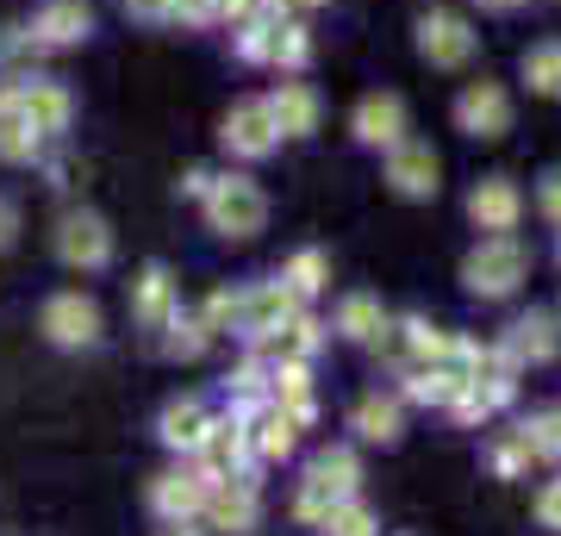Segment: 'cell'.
<instances>
[{
	"mask_svg": "<svg viewBox=\"0 0 561 536\" xmlns=\"http://www.w3.org/2000/svg\"><path fill=\"white\" fill-rule=\"evenodd\" d=\"M456 132H468V138H481V144H500L512 132V88L493 76L468 81L456 94Z\"/></svg>",
	"mask_w": 561,
	"mask_h": 536,
	"instance_id": "cell-6",
	"label": "cell"
},
{
	"mask_svg": "<svg viewBox=\"0 0 561 536\" xmlns=\"http://www.w3.org/2000/svg\"><path fill=\"white\" fill-rule=\"evenodd\" d=\"M238 57L243 62H268V69H306V62H312V32H306L300 20L268 13V20L238 25Z\"/></svg>",
	"mask_w": 561,
	"mask_h": 536,
	"instance_id": "cell-3",
	"label": "cell"
},
{
	"mask_svg": "<svg viewBox=\"0 0 561 536\" xmlns=\"http://www.w3.org/2000/svg\"><path fill=\"white\" fill-rule=\"evenodd\" d=\"M13 238V206H7V199H0V243Z\"/></svg>",
	"mask_w": 561,
	"mask_h": 536,
	"instance_id": "cell-36",
	"label": "cell"
},
{
	"mask_svg": "<svg viewBox=\"0 0 561 536\" xmlns=\"http://www.w3.org/2000/svg\"><path fill=\"white\" fill-rule=\"evenodd\" d=\"M387 187L400 199H431L443 187V157L424 138H400L387 150Z\"/></svg>",
	"mask_w": 561,
	"mask_h": 536,
	"instance_id": "cell-9",
	"label": "cell"
},
{
	"mask_svg": "<svg viewBox=\"0 0 561 536\" xmlns=\"http://www.w3.org/2000/svg\"><path fill=\"white\" fill-rule=\"evenodd\" d=\"M486 13H518V7H530V0H481Z\"/></svg>",
	"mask_w": 561,
	"mask_h": 536,
	"instance_id": "cell-35",
	"label": "cell"
},
{
	"mask_svg": "<svg viewBox=\"0 0 561 536\" xmlns=\"http://www.w3.org/2000/svg\"><path fill=\"white\" fill-rule=\"evenodd\" d=\"M300 312V294L287 287V281H250V287H238V338H268L275 324H287V318Z\"/></svg>",
	"mask_w": 561,
	"mask_h": 536,
	"instance_id": "cell-7",
	"label": "cell"
},
{
	"mask_svg": "<svg viewBox=\"0 0 561 536\" xmlns=\"http://www.w3.org/2000/svg\"><path fill=\"white\" fill-rule=\"evenodd\" d=\"M530 243L518 231H500V238H481L468 256H461V287L474 299H505L518 294L524 281H530Z\"/></svg>",
	"mask_w": 561,
	"mask_h": 536,
	"instance_id": "cell-1",
	"label": "cell"
},
{
	"mask_svg": "<svg viewBox=\"0 0 561 536\" xmlns=\"http://www.w3.org/2000/svg\"><path fill=\"white\" fill-rule=\"evenodd\" d=\"M362 443H400L405 431V394H362L356 412H350Z\"/></svg>",
	"mask_w": 561,
	"mask_h": 536,
	"instance_id": "cell-16",
	"label": "cell"
},
{
	"mask_svg": "<svg viewBox=\"0 0 561 536\" xmlns=\"http://www.w3.org/2000/svg\"><path fill=\"white\" fill-rule=\"evenodd\" d=\"M324 536H375L381 524H375V512L362 505V499H343V505H331V517L319 524Z\"/></svg>",
	"mask_w": 561,
	"mask_h": 536,
	"instance_id": "cell-27",
	"label": "cell"
},
{
	"mask_svg": "<svg viewBox=\"0 0 561 536\" xmlns=\"http://www.w3.org/2000/svg\"><path fill=\"white\" fill-rule=\"evenodd\" d=\"M206 431H213V412H206L201 399H175V406L162 412V443H169V449H201Z\"/></svg>",
	"mask_w": 561,
	"mask_h": 536,
	"instance_id": "cell-22",
	"label": "cell"
},
{
	"mask_svg": "<svg viewBox=\"0 0 561 536\" xmlns=\"http://www.w3.org/2000/svg\"><path fill=\"white\" fill-rule=\"evenodd\" d=\"M38 144H44L38 125H25V119H0V157H7V162H32V157H38Z\"/></svg>",
	"mask_w": 561,
	"mask_h": 536,
	"instance_id": "cell-29",
	"label": "cell"
},
{
	"mask_svg": "<svg viewBox=\"0 0 561 536\" xmlns=\"http://www.w3.org/2000/svg\"><path fill=\"white\" fill-rule=\"evenodd\" d=\"M530 461H537V456H530V443H524V437H512V443H500V449H493V475H505V480H512V475H524Z\"/></svg>",
	"mask_w": 561,
	"mask_h": 536,
	"instance_id": "cell-30",
	"label": "cell"
},
{
	"mask_svg": "<svg viewBox=\"0 0 561 536\" xmlns=\"http://www.w3.org/2000/svg\"><path fill=\"white\" fill-rule=\"evenodd\" d=\"M206 524L213 531H256V480H243V475H219V480H206Z\"/></svg>",
	"mask_w": 561,
	"mask_h": 536,
	"instance_id": "cell-11",
	"label": "cell"
},
{
	"mask_svg": "<svg viewBox=\"0 0 561 536\" xmlns=\"http://www.w3.org/2000/svg\"><path fill=\"white\" fill-rule=\"evenodd\" d=\"M537 213L561 231V169H549V175L537 181Z\"/></svg>",
	"mask_w": 561,
	"mask_h": 536,
	"instance_id": "cell-31",
	"label": "cell"
},
{
	"mask_svg": "<svg viewBox=\"0 0 561 536\" xmlns=\"http://www.w3.org/2000/svg\"><path fill=\"white\" fill-rule=\"evenodd\" d=\"M350 132H356V144H368V150H393V144L405 138V100L393 94V88H375V94H362L356 119H350Z\"/></svg>",
	"mask_w": 561,
	"mask_h": 536,
	"instance_id": "cell-12",
	"label": "cell"
},
{
	"mask_svg": "<svg viewBox=\"0 0 561 536\" xmlns=\"http://www.w3.org/2000/svg\"><path fill=\"white\" fill-rule=\"evenodd\" d=\"M518 81L530 88L537 100H561V38H537L524 44L518 57Z\"/></svg>",
	"mask_w": 561,
	"mask_h": 536,
	"instance_id": "cell-19",
	"label": "cell"
},
{
	"mask_svg": "<svg viewBox=\"0 0 561 536\" xmlns=\"http://www.w3.org/2000/svg\"><path fill=\"white\" fill-rule=\"evenodd\" d=\"M537 524L542 531H561V480H549L537 493Z\"/></svg>",
	"mask_w": 561,
	"mask_h": 536,
	"instance_id": "cell-32",
	"label": "cell"
},
{
	"mask_svg": "<svg viewBox=\"0 0 561 536\" xmlns=\"http://www.w3.org/2000/svg\"><path fill=\"white\" fill-rule=\"evenodd\" d=\"M280 281L294 287L300 299H312L331 281V262H324V250H300V256H287V269H280Z\"/></svg>",
	"mask_w": 561,
	"mask_h": 536,
	"instance_id": "cell-25",
	"label": "cell"
},
{
	"mask_svg": "<svg viewBox=\"0 0 561 536\" xmlns=\"http://www.w3.org/2000/svg\"><path fill=\"white\" fill-rule=\"evenodd\" d=\"M206 225L219 231V238H256L262 225H268V194H262L250 175H213V187H206Z\"/></svg>",
	"mask_w": 561,
	"mask_h": 536,
	"instance_id": "cell-2",
	"label": "cell"
},
{
	"mask_svg": "<svg viewBox=\"0 0 561 536\" xmlns=\"http://www.w3.org/2000/svg\"><path fill=\"white\" fill-rule=\"evenodd\" d=\"M268 113H275V132L280 138H312L319 132V94L306 88V81H280L275 94H268Z\"/></svg>",
	"mask_w": 561,
	"mask_h": 536,
	"instance_id": "cell-15",
	"label": "cell"
},
{
	"mask_svg": "<svg viewBox=\"0 0 561 536\" xmlns=\"http://www.w3.org/2000/svg\"><path fill=\"white\" fill-rule=\"evenodd\" d=\"M32 38L38 44H76L88 38V7L81 0H50L38 13V25H32Z\"/></svg>",
	"mask_w": 561,
	"mask_h": 536,
	"instance_id": "cell-23",
	"label": "cell"
},
{
	"mask_svg": "<svg viewBox=\"0 0 561 536\" xmlns=\"http://www.w3.org/2000/svg\"><path fill=\"white\" fill-rule=\"evenodd\" d=\"M162 536H194V531H187V517H181V524H169V531H162Z\"/></svg>",
	"mask_w": 561,
	"mask_h": 536,
	"instance_id": "cell-37",
	"label": "cell"
},
{
	"mask_svg": "<svg viewBox=\"0 0 561 536\" xmlns=\"http://www.w3.org/2000/svg\"><path fill=\"white\" fill-rule=\"evenodd\" d=\"M481 50V32L461 20L456 7H424L419 13V57L431 69H468Z\"/></svg>",
	"mask_w": 561,
	"mask_h": 536,
	"instance_id": "cell-5",
	"label": "cell"
},
{
	"mask_svg": "<svg viewBox=\"0 0 561 536\" xmlns=\"http://www.w3.org/2000/svg\"><path fill=\"white\" fill-rule=\"evenodd\" d=\"M162 331H169V343H162V350H169L175 362L201 356V350H206V338H213V331H206V318H187V312H175L169 324H162Z\"/></svg>",
	"mask_w": 561,
	"mask_h": 536,
	"instance_id": "cell-26",
	"label": "cell"
},
{
	"mask_svg": "<svg viewBox=\"0 0 561 536\" xmlns=\"http://www.w3.org/2000/svg\"><path fill=\"white\" fill-rule=\"evenodd\" d=\"M131 312H138V324H150V331H162V324L175 318V281H169V269H144L138 294H131Z\"/></svg>",
	"mask_w": 561,
	"mask_h": 536,
	"instance_id": "cell-21",
	"label": "cell"
},
{
	"mask_svg": "<svg viewBox=\"0 0 561 536\" xmlns=\"http://www.w3.org/2000/svg\"><path fill=\"white\" fill-rule=\"evenodd\" d=\"M524 219V187L512 175H481L468 187V225L481 238H500V231H518Z\"/></svg>",
	"mask_w": 561,
	"mask_h": 536,
	"instance_id": "cell-8",
	"label": "cell"
},
{
	"mask_svg": "<svg viewBox=\"0 0 561 536\" xmlns=\"http://www.w3.org/2000/svg\"><path fill=\"white\" fill-rule=\"evenodd\" d=\"M138 20H169V0H131Z\"/></svg>",
	"mask_w": 561,
	"mask_h": 536,
	"instance_id": "cell-34",
	"label": "cell"
},
{
	"mask_svg": "<svg viewBox=\"0 0 561 536\" xmlns=\"http://www.w3.org/2000/svg\"><path fill=\"white\" fill-rule=\"evenodd\" d=\"M381 324H387V312H381V299H375V294H343L337 331L350 343H375V338H381Z\"/></svg>",
	"mask_w": 561,
	"mask_h": 536,
	"instance_id": "cell-24",
	"label": "cell"
},
{
	"mask_svg": "<svg viewBox=\"0 0 561 536\" xmlns=\"http://www.w3.org/2000/svg\"><path fill=\"white\" fill-rule=\"evenodd\" d=\"M512 399H518V375H481V380H468V387H461V399L449 406V412H456L461 424H481V418L505 412Z\"/></svg>",
	"mask_w": 561,
	"mask_h": 536,
	"instance_id": "cell-18",
	"label": "cell"
},
{
	"mask_svg": "<svg viewBox=\"0 0 561 536\" xmlns=\"http://www.w3.org/2000/svg\"><path fill=\"white\" fill-rule=\"evenodd\" d=\"M280 144V132H275V113H268V100H238L231 113H225V150L231 157H268Z\"/></svg>",
	"mask_w": 561,
	"mask_h": 536,
	"instance_id": "cell-13",
	"label": "cell"
},
{
	"mask_svg": "<svg viewBox=\"0 0 561 536\" xmlns=\"http://www.w3.org/2000/svg\"><path fill=\"white\" fill-rule=\"evenodd\" d=\"M556 318H561V312H556Z\"/></svg>",
	"mask_w": 561,
	"mask_h": 536,
	"instance_id": "cell-38",
	"label": "cell"
},
{
	"mask_svg": "<svg viewBox=\"0 0 561 536\" xmlns=\"http://www.w3.org/2000/svg\"><path fill=\"white\" fill-rule=\"evenodd\" d=\"M518 437L524 443H530V456H556L561 461V406H549V412H537V418H530V424H524V431H518Z\"/></svg>",
	"mask_w": 561,
	"mask_h": 536,
	"instance_id": "cell-28",
	"label": "cell"
},
{
	"mask_svg": "<svg viewBox=\"0 0 561 536\" xmlns=\"http://www.w3.org/2000/svg\"><path fill=\"white\" fill-rule=\"evenodd\" d=\"M356 480H362V468H356V456L350 449H324L312 468H306V480H300V524H324L331 517V505H343V499H356Z\"/></svg>",
	"mask_w": 561,
	"mask_h": 536,
	"instance_id": "cell-4",
	"label": "cell"
},
{
	"mask_svg": "<svg viewBox=\"0 0 561 536\" xmlns=\"http://www.w3.org/2000/svg\"><path fill=\"white\" fill-rule=\"evenodd\" d=\"M57 250H62V262H76V269H101V262L113 256V243H106V225L94 219V213H69V219H62Z\"/></svg>",
	"mask_w": 561,
	"mask_h": 536,
	"instance_id": "cell-17",
	"label": "cell"
},
{
	"mask_svg": "<svg viewBox=\"0 0 561 536\" xmlns=\"http://www.w3.org/2000/svg\"><path fill=\"white\" fill-rule=\"evenodd\" d=\"M169 20L206 25V20H219V7H213V0H169Z\"/></svg>",
	"mask_w": 561,
	"mask_h": 536,
	"instance_id": "cell-33",
	"label": "cell"
},
{
	"mask_svg": "<svg viewBox=\"0 0 561 536\" xmlns=\"http://www.w3.org/2000/svg\"><path fill=\"white\" fill-rule=\"evenodd\" d=\"M500 343H505V356L518 362V368H542V362L561 356V318L530 306L524 318H512V324H505Z\"/></svg>",
	"mask_w": 561,
	"mask_h": 536,
	"instance_id": "cell-10",
	"label": "cell"
},
{
	"mask_svg": "<svg viewBox=\"0 0 561 536\" xmlns=\"http://www.w3.org/2000/svg\"><path fill=\"white\" fill-rule=\"evenodd\" d=\"M44 338L62 343V350H81V343L101 338V312H94V299L81 294H57L44 306Z\"/></svg>",
	"mask_w": 561,
	"mask_h": 536,
	"instance_id": "cell-14",
	"label": "cell"
},
{
	"mask_svg": "<svg viewBox=\"0 0 561 536\" xmlns=\"http://www.w3.org/2000/svg\"><path fill=\"white\" fill-rule=\"evenodd\" d=\"M150 505H157L169 524L194 517V512L206 505V475H162L157 487H150Z\"/></svg>",
	"mask_w": 561,
	"mask_h": 536,
	"instance_id": "cell-20",
	"label": "cell"
}]
</instances>
